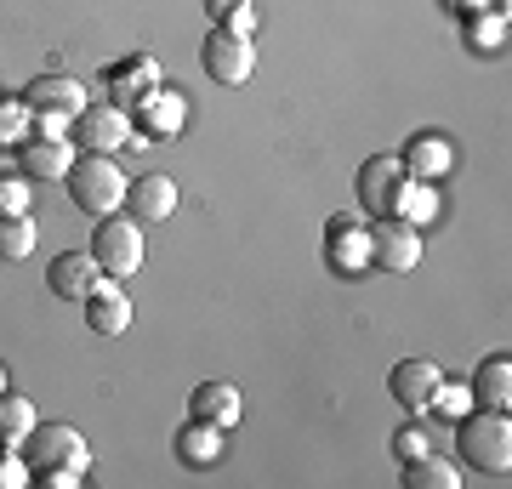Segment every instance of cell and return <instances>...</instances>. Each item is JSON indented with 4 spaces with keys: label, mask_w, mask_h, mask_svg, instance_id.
I'll use <instances>...</instances> for the list:
<instances>
[{
    "label": "cell",
    "mask_w": 512,
    "mask_h": 489,
    "mask_svg": "<svg viewBox=\"0 0 512 489\" xmlns=\"http://www.w3.org/2000/svg\"><path fill=\"white\" fill-rule=\"evenodd\" d=\"M399 165L410 171V177H421V182H439L444 171H450V143L427 131V137H416V143L404 148V160H399Z\"/></svg>",
    "instance_id": "19"
},
{
    "label": "cell",
    "mask_w": 512,
    "mask_h": 489,
    "mask_svg": "<svg viewBox=\"0 0 512 489\" xmlns=\"http://www.w3.org/2000/svg\"><path fill=\"white\" fill-rule=\"evenodd\" d=\"M80 308H86V325H92L97 336H120V330L131 325V302H126V290H120V279H97L92 296H86Z\"/></svg>",
    "instance_id": "12"
},
{
    "label": "cell",
    "mask_w": 512,
    "mask_h": 489,
    "mask_svg": "<svg viewBox=\"0 0 512 489\" xmlns=\"http://www.w3.org/2000/svg\"><path fill=\"white\" fill-rule=\"evenodd\" d=\"M23 461L29 467H80L86 472V461H92V450H86V438L74 433V427H63V421H46V427H29L23 433Z\"/></svg>",
    "instance_id": "5"
},
{
    "label": "cell",
    "mask_w": 512,
    "mask_h": 489,
    "mask_svg": "<svg viewBox=\"0 0 512 489\" xmlns=\"http://www.w3.org/2000/svg\"><path fill=\"white\" fill-rule=\"evenodd\" d=\"M0 211H12V217H23L29 211V177H0Z\"/></svg>",
    "instance_id": "25"
},
{
    "label": "cell",
    "mask_w": 512,
    "mask_h": 489,
    "mask_svg": "<svg viewBox=\"0 0 512 489\" xmlns=\"http://www.w3.org/2000/svg\"><path fill=\"white\" fill-rule=\"evenodd\" d=\"M200 63H205V74L217 80V86H239V80H251V69H256V46L245 35H234V29H211V40L200 46Z\"/></svg>",
    "instance_id": "6"
},
{
    "label": "cell",
    "mask_w": 512,
    "mask_h": 489,
    "mask_svg": "<svg viewBox=\"0 0 512 489\" xmlns=\"http://www.w3.org/2000/svg\"><path fill=\"white\" fill-rule=\"evenodd\" d=\"M80 120V143L92 148V154H114V148L137 143V131H131V114L120 103H86V109L74 114Z\"/></svg>",
    "instance_id": "8"
},
{
    "label": "cell",
    "mask_w": 512,
    "mask_h": 489,
    "mask_svg": "<svg viewBox=\"0 0 512 489\" xmlns=\"http://www.w3.org/2000/svg\"><path fill=\"white\" fill-rule=\"evenodd\" d=\"M137 114H148V126H154V137H160V131H171L177 120H183V103H177V97H160V91H148L143 103H137ZM154 137H148V143H154Z\"/></svg>",
    "instance_id": "23"
},
{
    "label": "cell",
    "mask_w": 512,
    "mask_h": 489,
    "mask_svg": "<svg viewBox=\"0 0 512 489\" xmlns=\"http://www.w3.org/2000/svg\"><path fill=\"white\" fill-rule=\"evenodd\" d=\"M245 6H251V0H205V12H211L217 23H228L234 12H245Z\"/></svg>",
    "instance_id": "29"
},
{
    "label": "cell",
    "mask_w": 512,
    "mask_h": 489,
    "mask_svg": "<svg viewBox=\"0 0 512 489\" xmlns=\"http://www.w3.org/2000/svg\"><path fill=\"white\" fill-rule=\"evenodd\" d=\"M473 399H478V410H507L512 404V359L507 353H490V359L478 364Z\"/></svg>",
    "instance_id": "17"
},
{
    "label": "cell",
    "mask_w": 512,
    "mask_h": 489,
    "mask_svg": "<svg viewBox=\"0 0 512 489\" xmlns=\"http://www.w3.org/2000/svg\"><path fill=\"white\" fill-rule=\"evenodd\" d=\"M29 251H35V222H29V211H23V217L0 211V256H6V262H23Z\"/></svg>",
    "instance_id": "21"
},
{
    "label": "cell",
    "mask_w": 512,
    "mask_h": 489,
    "mask_svg": "<svg viewBox=\"0 0 512 489\" xmlns=\"http://www.w3.org/2000/svg\"><path fill=\"white\" fill-rule=\"evenodd\" d=\"M97 279H109V273L97 268L92 251H57L52 268H46V285H52V296H63V302H86Z\"/></svg>",
    "instance_id": "10"
},
{
    "label": "cell",
    "mask_w": 512,
    "mask_h": 489,
    "mask_svg": "<svg viewBox=\"0 0 512 489\" xmlns=\"http://www.w3.org/2000/svg\"><path fill=\"white\" fill-rule=\"evenodd\" d=\"M126 205H131L137 222H165L171 211H177V182L160 177V171H154V177H137L126 188Z\"/></svg>",
    "instance_id": "14"
},
{
    "label": "cell",
    "mask_w": 512,
    "mask_h": 489,
    "mask_svg": "<svg viewBox=\"0 0 512 489\" xmlns=\"http://www.w3.org/2000/svg\"><path fill=\"white\" fill-rule=\"evenodd\" d=\"M35 484H46V489H74V484H80V467H35Z\"/></svg>",
    "instance_id": "28"
},
{
    "label": "cell",
    "mask_w": 512,
    "mask_h": 489,
    "mask_svg": "<svg viewBox=\"0 0 512 489\" xmlns=\"http://www.w3.org/2000/svg\"><path fill=\"white\" fill-rule=\"evenodd\" d=\"M370 262L382 273H410L421 262V234L416 222H399V217H382L370 228Z\"/></svg>",
    "instance_id": "7"
},
{
    "label": "cell",
    "mask_w": 512,
    "mask_h": 489,
    "mask_svg": "<svg viewBox=\"0 0 512 489\" xmlns=\"http://www.w3.org/2000/svg\"><path fill=\"white\" fill-rule=\"evenodd\" d=\"M188 410L228 433V427L239 421V387H234V381H200V387H194V399H188Z\"/></svg>",
    "instance_id": "15"
},
{
    "label": "cell",
    "mask_w": 512,
    "mask_h": 489,
    "mask_svg": "<svg viewBox=\"0 0 512 489\" xmlns=\"http://www.w3.org/2000/svg\"><path fill=\"white\" fill-rule=\"evenodd\" d=\"M427 450H433V444H427L421 427H399V433H393V455H399V461H421Z\"/></svg>",
    "instance_id": "26"
},
{
    "label": "cell",
    "mask_w": 512,
    "mask_h": 489,
    "mask_svg": "<svg viewBox=\"0 0 512 489\" xmlns=\"http://www.w3.org/2000/svg\"><path fill=\"white\" fill-rule=\"evenodd\" d=\"M29 478H35V467H29L23 455H0V484H6V489L29 484Z\"/></svg>",
    "instance_id": "27"
},
{
    "label": "cell",
    "mask_w": 512,
    "mask_h": 489,
    "mask_svg": "<svg viewBox=\"0 0 512 489\" xmlns=\"http://www.w3.org/2000/svg\"><path fill=\"white\" fill-rule=\"evenodd\" d=\"M359 200H365L376 217L410 222V182H404V165L393 160V154H376V160L359 165Z\"/></svg>",
    "instance_id": "3"
},
{
    "label": "cell",
    "mask_w": 512,
    "mask_h": 489,
    "mask_svg": "<svg viewBox=\"0 0 512 489\" xmlns=\"http://www.w3.org/2000/svg\"><path fill=\"white\" fill-rule=\"evenodd\" d=\"M35 427V404L18 393H0V438H23Z\"/></svg>",
    "instance_id": "22"
},
{
    "label": "cell",
    "mask_w": 512,
    "mask_h": 489,
    "mask_svg": "<svg viewBox=\"0 0 512 489\" xmlns=\"http://www.w3.org/2000/svg\"><path fill=\"white\" fill-rule=\"evenodd\" d=\"M404 489H456V467L427 450L421 461H404Z\"/></svg>",
    "instance_id": "20"
},
{
    "label": "cell",
    "mask_w": 512,
    "mask_h": 489,
    "mask_svg": "<svg viewBox=\"0 0 512 489\" xmlns=\"http://www.w3.org/2000/svg\"><path fill=\"white\" fill-rule=\"evenodd\" d=\"M456 450L467 467L490 472V478H507L512 467V421L507 410H467L456 427Z\"/></svg>",
    "instance_id": "1"
},
{
    "label": "cell",
    "mask_w": 512,
    "mask_h": 489,
    "mask_svg": "<svg viewBox=\"0 0 512 489\" xmlns=\"http://www.w3.org/2000/svg\"><path fill=\"white\" fill-rule=\"evenodd\" d=\"M109 91L120 109H131V103H143L148 91H160V63L154 57H126V63H114L109 69Z\"/></svg>",
    "instance_id": "13"
},
{
    "label": "cell",
    "mask_w": 512,
    "mask_h": 489,
    "mask_svg": "<svg viewBox=\"0 0 512 489\" xmlns=\"http://www.w3.org/2000/svg\"><path fill=\"white\" fill-rule=\"evenodd\" d=\"M92 256L109 279H131L143 268V228H137V217H103V228L92 234Z\"/></svg>",
    "instance_id": "4"
},
{
    "label": "cell",
    "mask_w": 512,
    "mask_h": 489,
    "mask_svg": "<svg viewBox=\"0 0 512 489\" xmlns=\"http://www.w3.org/2000/svg\"><path fill=\"white\" fill-rule=\"evenodd\" d=\"M63 182H69V200L80 205L86 217H114V211L126 205V188H131L109 154H86V160H74Z\"/></svg>",
    "instance_id": "2"
},
{
    "label": "cell",
    "mask_w": 512,
    "mask_h": 489,
    "mask_svg": "<svg viewBox=\"0 0 512 489\" xmlns=\"http://www.w3.org/2000/svg\"><path fill=\"white\" fill-rule=\"evenodd\" d=\"M177 455H183L188 467H217L222 461V427L194 416L188 427H177Z\"/></svg>",
    "instance_id": "18"
},
{
    "label": "cell",
    "mask_w": 512,
    "mask_h": 489,
    "mask_svg": "<svg viewBox=\"0 0 512 489\" xmlns=\"http://www.w3.org/2000/svg\"><path fill=\"white\" fill-rule=\"evenodd\" d=\"M69 165H74V154H69L63 137L23 143V177H29V182H63V177H69Z\"/></svg>",
    "instance_id": "16"
},
{
    "label": "cell",
    "mask_w": 512,
    "mask_h": 489,
    "mask_svg": "<svg viewBox=\"0 0 512 489\" xmlns=\"http://www.w3.org/2000/svg\"><path fill=\"white\" fill-rule=\"evenodd\" d=\"M23 109L40 114V120H74V114L86 109V86L69 80V74H46L35 86L23 91Z\"/></svg>",
    "instance_id": "9"
},
{
    "label": "cell",
    "mask_w": 512,
    "mask_h": 489,
    "mask_svg": "<svg viewBox=\"0 0 512 489\" xmlns=\"http://www.w3.org/2000/svg\"><path fill=\"white\" fill-rule=\"evenodd\" d=\"M444 381V370L433 359H404L393 364V376H387V393L404 404V410H427V399H433V387Z\"/></svg>",
    "instance_id": "11"
},
{
    "label": "cell",
    "mask_w": 512,
    "mask_h": 489,
    "mask_svg": "<svg viewBox=\"0 0 512 489\" xmlns=\"http://www.w3.org/2000/svg\"><path fill=\"white\" fill-rule=\"evenodd\" d=\"M427 410H433V416H444V421H461L467 416V387H433V399H427Z\"/></svg>",
    "instance_id": "24"
}]
</instances>
